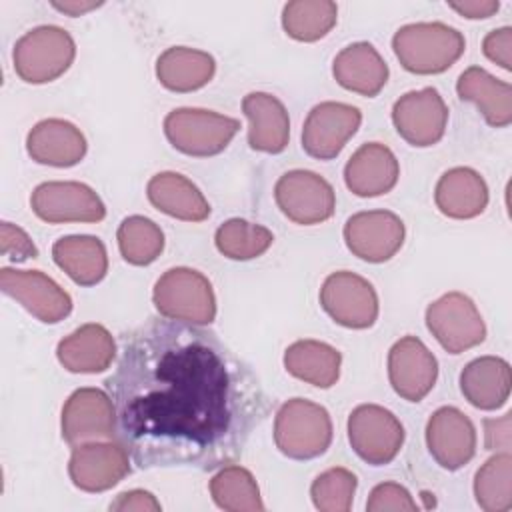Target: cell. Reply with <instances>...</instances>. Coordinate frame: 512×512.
Masks as SVG:
<instances>
[{
    "mask_svg": "<svg viewBox=\"0 0 512 512\" xmlns=\"http://www.w3.org/2000/svg\"><path fill=\"white\" fill-rule=\"evenodd\" d=\"M116 440L140 468H218L266 414L252 370L200 326L152 320L124 334L106 378Z\"/></svg>",
    "mask_w": 512,
    "mask_h": 512,
    "instance_id": "obj_1",
    "label": "cell"
},
{
    "mask_svg": "<svg viewBox=\"0 0 512 512\" xmlns=\"http://www.w3.org/2000/svg\"><path fill=\"white\" fill-rule=\"evenodd\" d=\"M392 50L404 70L412 74H440L466 50L460 30L444 22H414L392 36Z\"/></svg>",
    "mask_w": 512,
    "mask_h": 512,
    "instance_id": "obj_2",
    "label": "cell"
},
{
    "mask_svg": "<svg viewBox=\"0 0 512 512\" xmlns=\"http://www.w3.org/2000/svg\"><path fill=\"white\" fill-rule=\"evenodd\" d=\"M276 448L292 460H312L322 456L332 442V420L324 406L290 398L274 418Z\"/></svg>",
    "mask_w": 512,
    "mask_h": 512,
    "instance_id": "obj_3",
    "label": "cell"
},
{
    "mask_svg": "<svg viewBox=\"0 0 512 512\" xmlns=\"http://www.w3.org/2000/svg\"><path fill=\"white\" fill-rule=\"evenodd\" d=\"M152 302L168 320L206 326L216 318L212 284L194 268L176 266L166 270L154 284Z\"/></svg>",
    "mask_w": 512,
    "mask_h": 512,
    "instance_id": "obj_4",
    "label": "cell"
},
{
    "mask_svg": "<svg viewBox=\"0 0 512 512\" xmlns=\"http://www.w3.org/2000/svg\"><path fill=\"white\" fill-rule=\"evenodd\" d=\"M76 56L70 32L54 24H42L22 34L12 52L14 72L28 84H46L60 78Z\"/></svg>",
    "mask_w": 512,
    "mask_h": 512,
    "instance_id": "obj_5",
    "label": "cell"
},
{
    "mask_svg": "<svg viewBox=\"0 0 512 512\" xmlns=\"http://www.w3.org/2000/svg\"><path fill=\"white\" fill-rule=\"evenodd\" d=\"M240 130L236 118L204 108H176L164 118L168 142L182 154L208 158L220 154Z\"/></svg>",
    "mask_w": 512,
    "mask_h": 512,
    "instance_id": "obj_6",
    "label": "cell"
},
{
    "mask_svg": "<svg viewBox=\"0 0 512 512\" xmlns=\"http://www.w3.org/2000/svg\"><path fill=\"white\" fill-rule=\"evenodd\" d=\"M346 428L352 450L370 466L390 464L404 444L402 422L378 404L356 406L348 416Z\"/></svg>",
    "mask_w": 512,
    "mask_h": 512,
    "instance_id": "obj_7",
    "label": "cell"
},
{
    "mask_svg": "<svg viewBox=\"0 0 512 512\" xmlns=\"http://www.w3.org/2000/svg\"><path fill=\"white\" fill-rule=\"evenodd\" d=\"M426 328L438 344L460 354L484 342L486 324L474 300L462 292H448L426 308Z\"/></svg>",
    "mask_w": 512,
    "mask_h": 512,
    "instance_id": "obj_8",
    "label": "cell"
},
{
    "mask_svg": "<svg viewBox=\"0 0 512 512\" xmlns=\"http://www.w3.org/2000/svg\"><path fill=\"white\" fill-rule=\"evenodd\" d=\"M274 200L288 220L302 226L326 222L336 208L332 184L312 170L284 172L274 186Z\"/></svg>",
    "mask_w": 512,
    "mask_h": 512,
    "instance_id": "obj_9",
    "label": "cell"
},
{
    "mask_svg": "<svg viewBox=\"0 0 512 512\" xmlns=\"http://www.w3.org/2000/svg\"><path fill=\"white\" fill-rule=\"evenodd\" d=\"M320 306L336 324L352 330L370 328L380 310L374 286L348 270L326 276L320 288Z\"/></svg>",
    "mask_w": 512,
    "mask_h": 512,
    "instance_id": "obj_10",
    "label": "cell"
},
{
    "mask_svg": "<svg viewBox=\"0 0 512 512\" xmlns=\"http://www.w3.org/2000/svg\"><path fill=\"white\" fill-rule=\"evenodd\" d=\"M62 438L70 446L92 440H116V408L106 390L78 388L62 406Z\"/></svg>",
    "mask_w": 512,
    "mask_h": 512,
    "instance_id": "obj_11",
    "label": "cell"
},
{
    "mask_svg": "<svg viewBox=\"0 0 512 512\" xmlns=\"http://www.w3.org/2000/svg\"><path fill=\"white\" fill-rule=\"evenodd\" d=\"M130 452L118 440H92L72 446L68 476L84 492H104L130 474Z\"/></svg>",
    "mask_w": 512,
    "mask_h": 512,
    "instance_id": "obj_12",
    "label": "cell"
},
{
    "mask_svg": "<svg viewBox=\"0 0 512 512\" xmlns=\"http://www.w3.org/2000/svg\"><path fill=\"white\" fill-rule=\"evenodd\" d=\"M32 212L48 222H100L106 216V206L100 196L82 182L52 180L42 182L30 196Z\"/></svg>",
    "mask_w": 512,
    "mask_h": 512,
    "instance_id": "obj_13",
    "label": "cell"
},
{
    "mask_svg": "<svg viewBox=\"0 0 512 512\" xmlns=\"http://www.w3.org/2000/svg\"><path fill=\"white\" fill-rule=\"evenodd\" d=\"M392 124L410 146L428 148L442 140L448 124V108L436 88L410 90L394 102Z\"/></svg>",
    "mask_w": 512,
    "mask_h": 512,
    "instance_id": "obj_14",
    "label": "cell"
},
{
    "mask_svg": "<svg viewBox=\"0 0 512 512\" xmlns=\"http://www.w3.org/2000/svg\"><path fill=\"white\" fill-rule=\"evenodd\" d=\"M342 234L346 248L356 258L380 264L402 248L406 228L400 216L390 210H364L346 220Z\"/></svg>",
    "mask_w": 512,
    "mask_h": 512,
    "instance_id": "obj_15",
    "label": "cell"
},
{
    "mask_svg": "<svg viewBox=\"0 0 512 512\" xmlns=\"http://www.w3.org/2000/svg\"><path fill=\"white\" fill-rule=\"evenodd\" d=\"M360 124L362 112L356 106L332 100L320 102L304 120L302 148L316 160H332L358 132Z\"/></svg>",
    "mask_w": 512,
    "mask_h": 512,
    "instance_id": "obj_16",
    "label": "cell"
},
{
    "mask_svg": "<svg viewBox=\"0 0 512 512\" xmlns=\"http://www.w3.org/2000/svg\"><path fill=\"white\" fill-rule=\"evenodd\" d=\"M0 288L44 324H58L72 312L70 294L40 270L2 268Z\"/></svg>",
    "mask_w": 512,
    "mask_h": 512,
    "instance_id": "obj_17",
    "label": "cell"
},
{
    "mask_svg": "<svg viewBox=\"0 0 512 512\" xmlns=\"http://www.w3.org/2000/svg\"><path fill=\"white\" fill-rule=\"evenodd\" d=\"M438 378V360L416 336L396 340L388 352V380L394 392L408 400L420 402L434 388Z\"/></svg>",
    "mask_w": 512,
    "mask_h": 512,
    "instance_id": "obj_18",
    "label": "cell"
},
{
    "mask_svg": "<svg viewBox=\"0 0 512 512\" xmlns=\"http://www.w3.org/2000/svg\"><path fill=\"white\" fill-rule=\"evenodd\" d=\"M426 446L440 468L460 470L476 454V428L462 410L442 406L426 422Z\"/></svg>",
    "mask_w": 512,
    "mask_h": 512,
    "instance_id": "obj_19",
    "label": "cell"
},
{
    "mask_svg": "<svg viewBox=\"0 0 512 512\" xmlns=\"http://www.w3.org/2000/svg\"><path fill=\"white\" fill-rule=\"evenodd\" d=\"M28 156L44 166H76L88 150L80 128L62 118H46L32 126L26 136Z\"/></svg>",
    "mask_w": 512,
    "mask_h": 512,
    "instance_id": "obj_20",
    "label": "cell"
},
{
    "mask_svg": "<svg viewBox=\"0 0 512 512\" xmlns=\"http://www.w3.org/2000/svg\"><path fill=\"white\" fill-rule=\"evenodd\" d=\"M400 176L394 152L380 144H362L344 166V182L348 190L360 198H374L390 192Z\"/></svg>",
    "mask_w": 512,
    "mask_h": 512,
    "instance_id": "obj_21",
    "label": "cell"
},
{
    "mask_svg": "<svg viewBox=\"0 0 512 512\" xmlns=\"http://www.w3.org/2000/svg\"><path fill=\"white\" fill-rule=\"evenodd\" d=\"M248 118V144L256 152L280 154L290 140V118L284 104L268 92H250L242 98Z\"/></svg>",
    "mask_w": 512,
    "mask_h": 512,
    "instance_id": "obj_22",
    "label": "cell"
},
{
    "mask_svg": "<svg viewBox=\"0 0 512 512\" xmlns=\"http://www.w3.org/2000/svg\"><path fill=\"white\" fill-rule=\"evenodd\" d=\"M58 362L74 374H98L110 368L116 358L112 334L96 322L76 328L56 346Z\"/></svg>",
    "mask_w": 512,
    "mask_h": 512,
    "instance_id": "obj_23",
    "label": "cell"
},
{
    "mask_svg": "<svg viewBox=\"0 0 512 512\" xmlns=\"http://www.w3.org/2000/svg\"><path fill=\"white\" fill-rule=\"evenodd\" d=\"M332 76L342 88L374 98L388 82V64L370 42H354L334 56Z\"/></svg>",
    "mask_w": 512,
    "mask_h": 512,
    "instance_id": "obj_24",
    "label": "cell"
},
{
    "mask_svg": "<svg viewBox=\"0 0 512 512\" xmlns=\"http://www.w3.org/2000/svg\"><path fill=\"white\" fill-rule=\"evenodd\" d=\"M436 208L456 220H470L480 216L488 206L486 180L468 166L446 170L434 188Z\"/></svg>",
    "mask_w": 512,
    "mask_h": 512,
    "instance_id": "obj_25",
    "label": "cell"
},
{
    "mask_svg": "<svg viewBox=\"0 0 512 512\" xmlns=\"http://www.w3.org/2000/svg\"><path fill=\"white\" fill-rule=\"evenodd\" d=\"M512 388L510 364L500 356H480L460 372L462 396L480 410H498Z\"/></svg>",
    "mask_w": 512,
    "mask_h": 512,
    "instance_id": "obj_26",
    "label": "cell"
},
{
    "mask_svg": "<svg viewBox=\"0 0 512 512\" xmlns=\"http://www.w3.org/2000/svg\"><path fill=\"white\" fill-rule=\"evenodd\" d=\"M150 204L184 222H202L210 216V204L200 188L178 172H158L146 184Z\"/></svg>",
    "mask_w": 512,
    "mask_h": 512,
    "instance_id": "obj_27",
    "label": "cell"
},
{
    "mask_svg": "<svg viewBox=\"0 0 512 512\" xmlns=\"http://www.w3.org/2000/svg\"><path fill=\"white\" fill-rule=\"evenodd\" d=\"M456 94L460 100L476 104L490 126L504 128L512 122V86L484 68H466L456 80Z\"/></svg>",
    "mask_w": 512,
    "mask_h": 512,
    "instance_id": "obj_28",
    "label": "cell"
},
{
    "mask_svg": "<svg viewBox=\"0 0 512 512\" xmlns=\"http://www.w3.org/2000/svg\"><path fill=\"white\" fill-rule=\"evenodd\" d=\"M52 258L58 268L78 286H94L108 272V254L100 238L90 234L62 236L52 244Z\"/></svg>",
    "mask_w": 512,
    "mask_h": 512,
    "instance_id": "obj_29",
    "label": "cell"
},
{
    "mask_svg": "<svg viewBox=\"0 0 512 512\" xmlns=\"http://www.w3.org/2000/svg\"><path fill=\"white\" fill-rule=\"evenodd\" d=\"M216 72L212 54L188 46L166 48L156 60L158 82L172 92H194L206 86Z\"/></svg>",
    "mask_w": 512,
    "mask_h": 512,
    "instance_id": "obj_30",
    "label": "cell"
},
{
    "mask_svg": "<svg viewBox=\"0 0 512 512\" xmlns=\"http://www.w3.org/2000/svg\"><path fill=\"white\" fill-rule=\"evenodd\" d=\"M342 354L320 340H296L284 352V368L290 376L316 388H330L340 378Z\"/></svg>",
    "mask_w": 512,
    "mask_h": 512,
    "instance_id": "obj_31",
    "label": "cell"
},
{
    "mask_svg": "<svg viewBox=\"0 0 512 512\" xmlns=\"http://www.w3.org/2000/svg\"><path fill=\"white\" fill-rule=\"evenodd\" d=\"M214 504L228 512H262L260 488L250 470L238 464L222 466L210 480Z\"/></svg>",
    "mask_w": 512,
    "mask_h": 512,
    "instance_id": "obj_32",
    "label": "cell"
},
{
    "mask_svg": "<svg viewBox=\"0 0 512 512\" xmlns=\"http://www.w3.org/2000/svg\"><path fill=\"white\" fill-rule=\"evenodd\" d=\"M338 20V6L330 0H292L282 8V28L298 42L324 38Z\"/></svg>",
    "mask_w": 512,
    "mask_h": 512,
    "instance_id": "obj_33",
    "label": "cell"
},
{
    "mask_svg": "<svg viewBox=\"0 0 512 512\" xmlns=\"http://www.w3.org/2000/svg\"><path fill=\"white\" fill-rule=\"evenodd\" d=\"M474 496L486 512H508L512 508V456L508 450L494 454L478 468Z\"/></svg>",
    "mask_w": 512,
    "mask_h": 512,
    "instance_id": "obj_34",
    "label": "cell"
},
{
    "mask_svg": "<svg viewBox=\"0 0 512 512\" xmlns=\"http://www.w3.org/2000/svg\"><path fill=\"white\" fill-rule=\"evenodd\" d=\"M122 258L132 266L152 264L164 250V232L146 216H128L116 232Z\"/></svg>",
    "mask_w": 512,
    "mask_h": 512,
    "instance_id": "obj_35",
    "label": "cell"
},
{
    "mask_svg": "<svg viewBox=\"0 0 512 512\" xmlns=\"http://www.w3.org/2000/svg\"><path fill=\"white\" fill-rule=\"evenodd\" d=\"M274 242L266 226L248 222L244 218H230L222 222L214 234L218 252L230 260H252L262 256Z\"/></svg>",
    "mask_w": 512,
    "mask_h": 512,
    "instance_id": "obj_36",
    "label": "cell"
},
{
    "mask_svg": "<svg viewBox=\"0 0 512 512\" xmlns=\"http://www.w3.org/2000/svg\"><path fill=\"white\" fill-rule=\"evenodd\" d=\"M358 480L348 468H330L318 474L310 486V496L320 512H348L352 508Z\"/></svg>",
    "mask_w": 512,
    "mask_h": 512,
    "instance_id": "obj_37",
    "label": "cell"
},
{
    "mask_svg": "<svg viewBox=\"0 0 512 512\" xmlns=\"http://www.w3.org/2000/svg\"><path fill=\"white\" fill-rule=\"evenodd\" d=\"M368 512H414L418 510L412 494L396 482H382L372 488L368 502Z\"/></svg>",
    "mask_w": 512,
    "mask_h": 512,
    "instance_id": "obj_38",
    "label": "cell"
},
{
    "mask_svg": "<svg viewBox=\"0 0 512 512\" xmlns=\"http://www.w3.org/2000/svg\"><path fill=\"white\" fill-rule=\"evenodd\" d=\"M0 254L12 262H24L38 256V248L32 238L16 224L2 222L0 226Z\"/></svg>",
    "mask_w": 512,
    "mask_h": 512,
    "instance_id": "obj_39",
    "label": "cell"
},
{
    "mask_svg": "<svg viewBox=\"0 0 512 512\" xmlns=\"http://www.w3.org/2000/svg\"><path fill=\"white\" fill-rule=\"evenodd\" d=\"M482 52L500 68L512 70V28L502 26L490 30L482 40Z\"/></svg>",
    "mask_w": 512,
    "mask_h": 512,
    "instance_id": "obj_40",
    "label": "cell"
},
{
    "mask_svg": "<svg viewBox=\"0 0 512 512\" xmlns=\"http://www.w3.org/2000/svg\"><path fill=\"white\" fill-rule=\"evenodd\" d=\"M110 510L116 512H160L162 506L156 500V496L148 490H126L116 496V500L110 502Z\"/></svg>",
    "mask_w": 512,
    "mask_h": 512,
    "instance_id": "obj_41",
    "label": "cell"
},
{
    "mask_svg": "<svg viewBox=\"0 0 512 512\" xmlns=\"http://www.w3.org/2000/svg\"><path fill=\"white\" fill-rule=\"evenodd\" d=\"M510 424L512 414H504L502 418H486L484 420V444L488 450H502L510 448Z\"/></svg>",
    "mask_w": 512,
    "mask_h": 512,
    "instance_id": "obj_42",
    "label": "cell"
},
{
    "mask_svg": "<svg viewBox=\"0 0 512 512\" xmlns=\"http://www.w3.org/2000/svg\"><path fill=\"white\" fill-rule=\"evenodd\" d=\"M448 6L468 20H482L490 18L498 12V0H462V2H448Z\"/></svg>",
    "mask_w": 512,
    "mask_h": 512,
    "instance_id": "obj_43",
    "label": "cell"
},
{
    "mask_svg": "<svg viewBox=\"0 0 512 512\" xmlns=\"http://www.w3.org/2000/svg\"><path fill=\"white\" fill-rule=\"evenodd\" d=\"M102 6V2H88V0H64V2H52V8H56L58 12H64L68 16H82L94 8Z\"/></svg>",
    "mask_w": 512,
    "mask_h": 512,
    "instance_id": "obj_44",
    "label": "cell"
}]
</instances>
